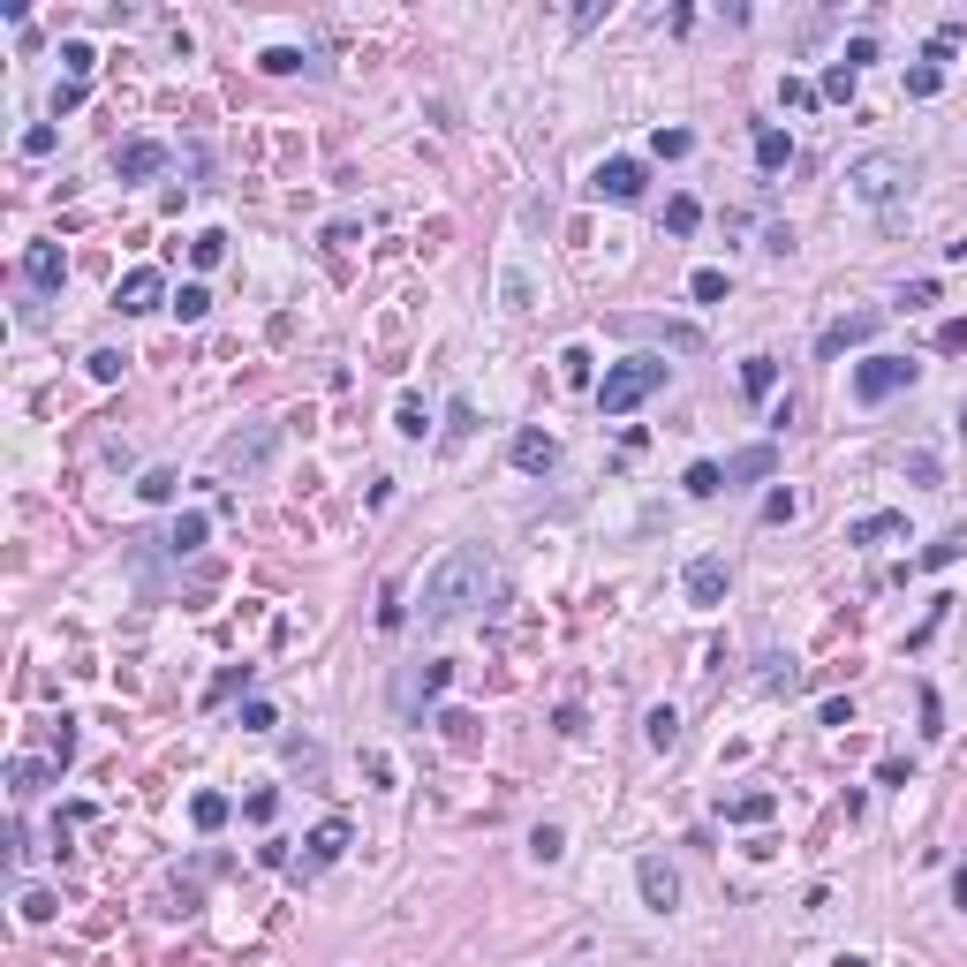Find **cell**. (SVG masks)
Returning <instances> with one entry per match:
<instances>
[{"instance_id":"54","label":"cell","mask_w":967,"mask_h":967,"mask_svg":"<svg viewBox=\"0 0 967 967\" xmlns=\"http://www.w3.org/2000/svg\"><path fill=\"white\" fill-rule=\"evenodd\" d=\"M832 967H869V960H862V952H839V960H832Z\"/></svg>"},{"instance_id":"25","label":"cell","mask_w":967,"mask_h":967,"mask_svg":"<svg viewBox=\"0 0 967 967\" xmlns=\"http://www.w3.org/2000/svg\"><path fill=\"white\" fill-rule=\"evenodd\" d=\"M174 492H182V476H174V469H144V484H136V499H152V507H167Z\"/></svg>"},{"instance_id":"43","label":"cell","mask_w":967,"mask_h":967,"mask_svg":"<svg viewBox=\"0 0 967 967\" xmlns=\"http://www.w3.org/2000/svg\"><path fill=\"white\" fill-rule=\"evenodd\" d=\"M23 152H31V159L53 152V121H31V129H23Z\"/></svg>"},{"instance_id":"17","label":"cell","mask_w":967,"mask_h":967,"mask_svg":"<svg viewBox=\"0 0 967 967\" xmlns=\"http://www.w3.org/2000/svg\"><path fill=\"white\" fill-rule=\"evenodd\" d=\"M741 393H748V401H771V393H779V363H771V356H748L741 363Z\"/></svg>"},{"instance_id":"44","label":"cell","mask_w":967,"mask_h":967,"mask_svg":"<svg viewBox=\"0 0 967 967\" xmlns=\"http://www.w3.org/2000/svg\"><path fill=\"white\" fill-rule=\"evenodd\" d=\"M499 295H507V310H529V272H507V280H499Z\"/></svg>"},{"instance_id":"35","label":"cell","mask_w":967,"mask_h":967,"mask_svg":"<svg viewBox=\"0 0 967 967\" xmlns=\"http://www.w3.org/2000/svg\"><path fill=\"white\" fill-rule=\"evenodd\" d=\"M650 152H658V159H688V152H696V136H688V129H658V136H650Z\"/></svg>"},{"instance_id":"2","label":"cell","mask_w":967,"mask_h":967,"mask_svg":"<svg viewBox=\"0 0 967 967\" xmlns=\"http://www.w3.org/2000/svg\"><path fill=\"white\" fill-rule=\"evenodd\" d=\"M915 159H907V152H869V159H854V167H847V197L854 204H900L907 197V189H915Z\"/></svg>"},{"instance_id":"50","label":"cell","mask_w":967,"mask_h":967,"mask_svg":"<svg viewBox=\"0 0 967 967\" xmlns=\"http://www.w3.org/2000/svg\"><path fill=\"white\" fill-rule=\"evenodd\" d=\"M242 809H250V816H257V824H272V809H280V794H272V786H257V794H250V801H242Z\"/></svg>"},{"instance_id":"28","label":"cell","mask_w":967,"mask_h":967,"mask_svg":"<svg viewBox=\"0 0 967 967\" xmlns=\"http://www.w3.org/2000/svg\"><path fill=\"white\" fill-rule=\"evenodd\" d=\"M167 310H174V318H182V325H197L204 310H212V295H204L197 280H189V288H174V303H167Z\"/></svg>"},{"instance_id":"16","label":"cell","mask_w":967,"mask_h":967,"mask_svg":"<svg viewBox=\"0 0 967 967\" xmlns=\"http://www.w3.org/2000/svg\"><path fill=\"white\" fill-rule=\"evenodd\" d=\"M786 159H794V136H786V129H771V121H764V129H756V167H764V174H779Z\"/></svg>"},{"instance_id":"5","label":"cell","mask_w":967,"mask_h":967,"mask_svg":"<svg viewBox=\"0 0 967 967\" xmlns=\"http://www.w3.org/2000/svg\"><path fill=\"white\" fill-rule=\"evenodd\" d=\"M915 371L922 363H907V356H869V363H854V401H892V393H907L915 386Z\"/></svg>"},{"instance_id":"29","label":"cell","mask_w":967,"mask_h":967,"mask_svg":"<svg viewBox=\"0 0 967 967\" xmlns=\"http://www.w3.org/2000/svg\"><path fill=\"white\" fill-rule=\"evenodd\" d=\"M665 227H673V235H696V227H703V204L696 197H673V204H665Z\"/></svg>"},{"instance_id":"42","label":"cell","mask_w":967,"mask_h":967,"mask_svg":"<svg viewBox=\"0 0 967 967\" xmlns=\"http://www.w3.org/2000/svg\"><path fill=\"white\" fill-rule=\"evenodd\" d=\"M439 726H446V741H454V748H469V741H476V718H469V711H446Z\"/></svg>"},{"instance_id":"10","label":"cell","mask_w":967,"mask_h":967,"mask_svg":"<svg viewBox=\"0 0 967 967\" xmlns=\"http://www.w3.org/2000/svg\"><path fill=\"white\" fill-rule=\"evenodd\" d=\"M114 303L129 310V318H144V310H159L167 303V280H159L152 265H136V272H121V288H114Z\"/></svg>"},{"instance_id":"4","label":"cell","mask_w":967,"mask_h":967,"mask_svg":"<svg viewBox=\"0 0 967 967\" xmlns=\"http://www.w3.org/2000/svg\"><path fill=\"white\" fill-rule=\"evenodd\" d=\"M272 454H280V424H242L235 439L220 446V476H235V484L242 476H265Z\"/></svg>"},{"instance_id":"38","label":"cell","mask_w":967,"mask_h":967,"mask_svg":"<svg viewBox=\"0 0 967 967\" xmlns=\"http://www.w3.org/2000/svg\"><path fill=\"white\" fill-rule=\"evenodd\" d=\"M937 356H967V318H945V325H937Z\"/></svg>"},{"instance_id":"31","label":"cell","mask_w":967,"mask_h":967,"mask_svg":"<svg viewBox=\"0 0 967 967\" xmlns=\"http://www.w3.org/2000/svg\"><path fill=\"white\" fill-rule=\"evenodd\" d=\"M907 91H915V99H937V91H945V68H937V61H915V68H907Z\"/></svg>"},{"instance_id":"12","label":"cell","mask_w":967,"mask_h":967,"mask_svg":"<svg viewBox=\"0 0 967 967\" xmlns=\"http://www.w3.org/2000/svg\"><path fill=\"white\" fill-rule=\"evenodd\" d=\"M159 167H167V144H152V136H144V144H121V152H114V174H121V182H152Z\"/></svg>"},{"instance_id":"45","label":"cell","mask_w":967,"mask_h":967,"mask_svg":"<svg viewBox=\"0 0 967 967\" xmlns=\"http://www.w3.org/2000/svg\"><path fill=\"white\" fill-rule=\"evenodd\" d=\"M907 476H915V484H930V492H937V454H922V446H915V454H907Z\"/></svg>"},{"instance_id":"52","label":"cell","mask_w":967,"mask_h":967,"mask_svg":"<svg viewBox=\"0 0 967 967\" xmlns=\"http://www.w3.org/2000/svg\"><path fill=\"white\" fill-rule=\"evenodd\" d=\"M952 907H967V869H952Z\"/></svg>"},{"instance_id":"51","label":"cell","mask_w":967,"mask_h":967,"mask_svg":"<svg viewBox=\"0 0 967 967\" xmlns=\"http://www.w3.org/2000/svg\"><path fill=\"white\" fill-rule=\"evenodd\" d=\"M937 303V280H907V310H930Z\"/></svg>"},{"instance_id":"34","label":"cell","mask_w":967,"mask_h":967,"mask_svg":"<svg viewBox=\"0 0 967 967\" xmlns=\"http://www.w3.org/2000/svg\"><path fill=\"white\" fill-rule=\"evenodd\" d=\"M61 68H68V84H91V46H84V38H68V46H61Z\"/></svg>"},{"instance_id":"9","label":"cell","mask_w":967,"mask_h":967,"mask_svg":"<svg viewBox=\"0 0 967 967\" xmlns=\"http://www.w3.org/2000/svg\"><path fill=\"white\" fill-rule=\"evenodd\" d=\"M340 854H348V824L333 816V824H318V832L303 839V862H295V877H318V869H333Z\"/></svg>"},{"instance_id":"41","label":"cell","mask_w":967,"mask_h":967,"mask_svg":"<svg viewBox=\"0 0 967 967\" xmlns=\"http://www.w3.org/2000/svg\"><path fill=\"white\" fill-rule=\"evenodd\" d=\"M794 514H801V499H794V492H786V484H779V492L764 499V522H794Z\"/></svg>"},{"instance_id":"13","label":"cell","mask_w":967,"mask_h":967,"mask_svg":"<svg viewBox=\"0 0 967 967\" xmlns=\"http://www.w3.org/2000/svg\"><path fill=\"white\" fill-rule=\"evenodd\" d=\"M23 280H31V288H61V280H68L61 242H31V250H23Z\"/></svg>"},{"instance_id":"11","label":"cell","mask_w":967,"mask_h":967,"mask_svg":"<svg viewBox=\"0 0 967 967\" xmlns=\"http://www.w3.org/2000/svg\"><path fill=\"white\" fill-rule=\"evenodd\" d=\"M680 590H688V605H718V597H726V560H718V552H703V560H688V575H680Z\"/></svg>"},{"instance_id":"55","label":"cell","mask_w":967,"mask_h":967,"mask_svg":"<svg viewBox=\"0 0 967 967\" xmlns=\"http://www.w3.org/2000/svg\"><path fill=\"white\" fill-rule=\"evenodd\" d=\"M960 439H967V408H960Z\"/></svg>"},{"instance_id":"15","label":"cell","mask_w":967,"mask_h":967,"mask_svg":"<svg viewBox=\"0 0 967 967\" xmlns=\"http://www.w3.org/2000/svg\"><path fill=\"white\" fill-rule=\"evenodd\" d=\"M779 469V446H741V454L726 461V492H741V484H756V476Z\"/></svg>"},{"instance_id":"20","label":"cell","mask_w":967,"mask_h":967,"mask_svg":"<svg viewBox=\"0 0 967 967\" xmlns=\"http://www.w3.org/2000/svg\"><path fill=\"white\" fill-rule=\"evenodd\" d=\"M900 529H907V514L884 507V514H862V522L847 529V544H877V537H900Z\"/></svg>"},{"instance_id":"53","label":"cell","mask_w":967,"mask_h":967,"mask_svg":"<svg viewBox=\"0 0 967 967\" xmlns=\"http://www.w3.org/2000/svg\"><path fill=\"white\" fill-rule=\"evenodd\" d=\"M945 257H952V265H967V235H960V242H945Z\"/></svg>"},{"instance_id":"39","label":"cell","mask_w":967,"mask_h":967,"mask_svg":"<svg viewBox=\"0 0 967 967\" xmlns=\"http://www.w3.org/2000/svg\"><path fill=\"white\" fill-rule=\"evenodd\" d=\"M726 816H733V824H764V816H771V794H741Z\"/></svg>"},{"instance_id":"33","label":"cell","mask_w":967,"mask_h":967,"mask_svg":"<svg viewBox=\"0 0 967 967\" xmlns=\"http://www.w3.org/2000/svg\"><path fill=\"white\" fill-rule=\"evenodd\" d=\"M960 552H967V537H960V529H945V537H937L930 552H922V567H930V575H937V567H952V560H960Z\"/></svg>"},{"instance_id":"32","label":"cell","mask_w":967,"mask_h":967,"mask_svg":"<svg viewBox=\"0 0 967 967\" xmlns=\"http://www.w3.org/2000/svg\"><path fill=\"white\" fill-rule=\"evenodd\" d=\"M189 257H197V272H212V265L227 257V235H220V227H204V235L189 242Z\"/></svg>"},{"instance_id":"8","label":"cell","mask_w":967,"mask_h":967,"mask_svg":"<svg viewBox=\"0 0 967 967\" xmlns=\"http://www.w3.org/2000/svg\"><path fill=\"white\" fill-rule=\"evenodd\" d=\"M590 189H597V197H612V204H635L650 189V174H643V159H605V167L590 174Z\"/></svg>"},{"instance_id":"26","label":"cell","mask_w":967,"mask_h":967,"mask_svg":"<svg viewBox=\"0 0 967 967\" xmlns=\"http://www.w3.org/2000/svg\"><path fill=\"white\" fill-rule=\"evenodd\" d=\"M189 824H197V832H220L227 824V794H197L189 801Z\"/></svg>"},{"instance_id":"46","label":"cell","mask_w":967,"mask_h":967,"mask_svg":"<svg viewBox=\"0 0 967 967\" xmlns=\"http://www.w3.org/2000/svg\"><path fill=\"white\" fill-rule=\"evenodd\" d=\"M76 106H84V84H68V76H61V84H53V114H76Z\"/></svg>"},{"instance_id":"40","label":"cell","mask_w":967,"mask_h":967,"mask_svg":"<svg viewBox=\"0 0 967 967\" xmlns=\"http://www.w3.org/2000/svg\"><path fill=\"white\" fill-rule=\"evenodd\" d=\"M61 915V900H53V892H23V922H53Z\"/></svg>"},{"instance_id":"21","label":"cell","mask_w":967,"mask_h":967,"mask_svg":"<svg viewBox=\"0 0 967 967\" xmlns=\"http://www.w3.org/2000/svg\"><path fill=\"white\" fill-rule=\"evenodd\" d=\"M204 529H212V522H204V514H182V522H174V529H167V537H159V544H167L174 560H189V552H197V544H204Z\"/></svg>"},{"instance_id":"36","label":"cell","mask_w":967,"mask_h":967,"mask_svg":"<svg viewBox=\"0 0 967 967\" xmlns=\"http://www.w3.org/2000/svg\"><path fill=\"white\" fill-rule=\"evenodd\" d=\"M257 68H265V76H295L303 53H295V46H265V53H257Z\"/></svg>"},{"instance_id":"23","label":"cell","mask_w":967,"mask_h":967,"mask_svg":"<svg viewBox=\"0 0 967 967\" xmlns=\"http://www.w3.org/2000/svg\"><path fill=\"white\" fill-rule=\"evenodd\" d=\"M529 854H537L544 869H552V862H567V832H560V824H537V832H529Z\"/></svg>"},{"instance_id":"37","label":"cell","mask_w":967,"mask_h":967,"mask_svg":"<svg viewBox=\"0 0 967 967\" xmlns=\"http://www.w3.org/2000/svg\"><path fill=\"white\" fill-rule=\"evenodd\" d=\"M688 295H696V303H718V295H726V272H718V265H703L696 280H688Z\"/></svg>"},{"instance_id":"6","label":"cell","mask_w":967,"mask_h":967,"mask_svg":"<svg viewBox=\"0 0 967 967\" xmlns=\"http://www.w3.org/2000/svg\"><path fill=\"white\" fill-rule=\"evenodd\" d=\"M877 325H884V310H847V318H832L824 333H816V356H824V363H839L847 348H862V340H877Z\"/></svg>"},{"instance_id":"18","label":"cell","mask_w":967,"mask_h":967,"mask_svg":"<svg viewBox=\"0 0 967 967\" xmlns=\"http://www.w3.org/2000/svg\"><path fill=\"white\" fill-rule=\"evenodd\" d=\"M53 779H61V764H31V756H23V764H8V794H46Z\"/></svg>"},{"instance_id":"1","label":"cell","mask_w":967,"mask_h":967,"mask_svg":"<svg viewBox=\"0 0 967 967\" xmlns=\"http://www.w3.org/2000/svg\"><path fill=\"white\" fill-rule=\"evenodd\" d=\"M499 590V567L484 544H454L439 567L424 575V597H416V612H424V628H454V620H469L484 597Z\"/></svg>"},{"instance_id":"7","label":"cell","mask_w":967,"mask_h":967,"mask_svg":"<svg viewBox=\"0 0 967 967\" xmlns=\"http://www.w3.org/2000/svg\"><path fill=\"white\" fill-rule=\"evenodd\" d=\"M635 884H643L650 915H673V907H680V869L665 862V854H643V862H635Z\"/></svg>"},{"instance_id":"49","label":"cell","mask_w":967,"mask_h":967,"mask_svg":"<svg viewBox=\"0 0 967 967\" xmlns=\"http://www.w3.org/2000/svg\"><path fill=\"white\" fill-rule=\"evenodd\" d=\"M242 726H250V733H272L280 718H272V703H242Z\"/></svg>"},{"instance_id":"14","label":"cell","mask_w":967,"mask_h":967,"mask_svg":"<svg viewBox=\"0 0 967 967\" xmlns=\"http://www.w3.org/2000/svg\"><path fill=\"white\" fill-rule=\"evenodd\" d=\"M552 461H560V439H552V431H514V469H529V476H544L552 469Z\"/></svg>"},{"instance_id":"30","label":"cell","mask_w":967,"mask_h":967,"mask_svg":"<svg viewBox=\"0 0 967 967\" xmlns=\"http://www.w3.org/2000/svg\"><path fill=\"white\" fill-rule=\"evenodd\" d=\"M854 84H862V76H854L847 61H832V68H824V84H816V91H824V99H839V106H847V99H854Z\"/></svg>"},{"instance_id":"24","label":"cell","mask_w":967,"mask_h":967,"mask_svg":"<svg viewBox=\"0 0 967 967\" xmlns=\"http://www.w3.org/2000/svg\"><path fill=\"white\" fill-rule=\"evenodd\" d=\"M643 733H650V748H673L680 741V711H673V703H658V711L643 718Z\"/></svg>"},{"instance_id":"22","label":"cell","mask_w":967,"mask_h":967,"mask_svg":"<svg viewBox=\"0 0 967 967\" xmlns=\"http://www.w3.org/2000/svg\"><path fill=\"white\" fill-rule=\"evenodd\" d=\"M680 484H688L696 499H718V492H726V461H688V476H680Z\"/></svg>"},{"instance_id":"47","label":"cell","mask_w":967,"mask_h":967,"mask_svg":"<svg viewBox=\"0 0 967 967\" xmlns=\"http://www.w3.org/2000/svg\"><path fill=\"white\" fill-rule=\"evenodd\" d=\"M446 431H454V439H469V431H476V408L454 401V408H446Z\"/></svg>"},{"instance_id":"27","label":"cell","mask_w":967,"mask_h":967,"mask_svg":"<svg viewBox=\"0 0 967 967\" xmlns=\"http://www.w3.org/2000/svg\"><path fill=\"white\" fill-rule=\"evenodd\" d=\"M84 371L99 378V386H114V378L129 371V356H121V348H91V356H84Z\"/></svg>"},{"instance_id":"3","label":"cell","mask_w":967,"mask_h":967,"mask_svg":"<svg viewBox=\"0 0 967 967\" xmlns=\"http://www.w3.org/2000/svg\"><path fill=\"white\" fill-rule=\"evenodd\" d=\"M665 371H673L665 356H628V363H612V371L597 378V408H605V416H628V408H643L650 393L665 386Z\"/></svg>"},{"instance_id":"48","label":"cell","mask_w":967,"mask_h":967,"mask_svg":"<svg viewBox=\"0 0 967 967\" xmlns=\"http://www.w3.org/2000/svg\"><path fill=\"white\" fill-rule=\"evenodd\" d=\"M862 61H877V38H869V31L847 38V68H854V76H862Z\"/></svg>"},{"instance_id":"19","label":"cell","mask_w":967,"mask_h":967,"mask_svg":"<svg viewBox=\"0 0 967 967\" xmlns=\"http://www.w3.org/2000/svg\"><path fill=\"white\" fill-rule=\"evenodd\" d=\"M620 333H658L665 340V348H696V325H658V318H620Z\"/></svg>"}]
</instances>
